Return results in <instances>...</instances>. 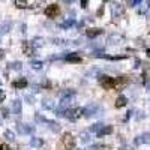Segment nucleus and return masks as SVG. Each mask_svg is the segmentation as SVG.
<instances>
[{
    "mask_svg": "<svg viewBox=\"0 0 150 150\" xmlns=\"http://www.w3.org/2000/svg\"><path fill=\"white\" fill-rule=\"evenodd\" d=\"M62 144H63V147L66 150H72L75 147V138H74V135L66 132L63 134V137H62Z\"/></svg>",
    "mask_w": 150,
    "mask_h": 150,
    "instance_id": "nucleus-1",
    "label": "nucleus"
},
{
    "mask_svg": "<svg viewBox=\"0 0 150 150\" xmlns=\"http://www.w3.org/2000/svg\"><path fill=\"white\" fill-rule=\"evenodd\" d=\"M99 83L104 87L105 90H111V89H116V78H111V77H101L99 78Z\"/></svg>",
    "mask_w": 150,
    "mask_h": 150,
    "instance_id": "nucleus-2",
    "label": "nucleus"
},
{
    "mask_svg": "<svg viewBox=\"0 0 150 150\" xmlns=\"http://www.w3.org/2000/svg\"><path fill=\"white\" fill-rule=\"evenodd\" d=\"M45 15L48 17V18H56L57 15H59V12H60V8L57 6V5H50V6H47L45 8Z\"/></svg>",
    "mask_w": 150,
    "mask_h": 150,
    "instance_id": "nucleus-3",
    "label": "nucleus"
},
{
    "mask_svg": "<svg viewBox=\"0 0 150 150\" xmlns=\"http://www.w3.org/2000/svg\"><path fill=\"white\" fill-rule=\"evenodd\" d=\"M81 114H83V110L81 108H71V110L66 111V117L69 120H78L81 117Z\"/></svg>",
    "mask_w": 150,
    "mask_h": 150,
    "instance_id": "nucleus-4",
    "label": "nucleus"
},
{
    "mask_svg": "<svg viewBox=\"0 0 150 150\" xmlns=\"http://www.w3.org/2000/svg\"><path fill=\"white\" fill-rule=\"evenodd\" d=\"M12 86H14L15 89H24V87H27V80L26 78H18L12 83Z\"/></svg>",
    "mask_w": 150,
    "mask_h": 150,
    "instance_id": "nucleus-5",
    "label": "nucleus"
},
{
    "mask_svg": "<svg viewBox=\"0 0 150 150\" xmlns=\"http://www.w3.org/2000/svg\"><path fill=\"white\" fill-rule=\"evenodd\" d=\"M15 6L20 8V9H26L30 5H29V0H15Z\"/></svg>",
    "mask_w": 150,
    "mask_h": 150,
    "instance_id": "nucleus-6",
    "label": "nucleus"
},
{
    "mask_svg": "<svg viewBox=\"0 0 150 150\" xmlns=\"http://www.w3.org/2000/svg\"><path fill=\"white\" fill-rule=\"evenodd\" d=\"M111 132H112V128H111V126L101 128V129H99V132H98V137H104V135H108V134H111Z\"/></svg>",
    "mask_w": 150,
    "mask_h": 150,
    "instance_id": "nucleus-7",
    "label": "nucleus"
},
{
    "mask_svg": "<svg viewBox=\"0 0 150 150\" xmlns=\"http://www.w3.org/2000/svg\"><path fill=\"white\" fill-rule=\"evenodd\" d=\"M126 102H128V99L125 98V96H120V98H117V101H116V107L117 108L125 107V105H126Z\"/></svg>",
    "mask_w": 150,
    "mask_h": 150,
    "instance_id": "nucleus-8",
    "label": "nucleus"
},
{
    "mask_svg": "<svg viewBox=\"0 0 150 150\" xmlns=\"http://www.w3.org/2000/svg\"><path fill=\"white\" fill-rule=\"evenodd\" d=\"M68 62H72V63H80V62H81V57L80 56H69L68 57Z\"/></svg>",
    "mask_w": 150,
    "mask_h": 150,
    "instance_id": "nucleus-9",
    "label": "nucleus"
},
{
    "mask_svg": "<svg viewBox=\"0 0 150 150\" xmlns=\"http://www.w3.org/2000/svg\"><path fill=\"white\" fill-rule=\"evenodd\" d=\"M99 33H101V30H99V29H89V30H87V36H96V35H99Z\"/></svg>",
    "mask_w": 150,
    "mask_h": 150,
    "instance_id": "nucleus-10",
    "label": "nucleus"
},
{
    "mask_svg": "<svg viewBox=\"0 0 150 150\" xmlns=\"http://www.w3.org/2000/svg\"><path fill=\"white\" fill-rule=\"evenodd\" d=\"M0 150H11V147L6 143H3V144H0Z\"/></svg>",
    "mask_w": 150,
    "mask_h": 150,
    "instance_id": "nucleus-11",
    "label": "nucleus"
},
{
    "mask_svg": "<svg viewBox=\"0 0 150 150\" xmlns=\"http://www.w3.org/2000/svg\"><path fill=\"white\" fill-rule=\"evenodd\" d=\"M5 96H6L5 92H3V90H0V102H3V101H5Z\"/></svg>",
    "mask_w": 150,
    "mask_h": 150,
    "instance_id": "nucleus-12",
    "label": "nucleus"
}]
</instances>
